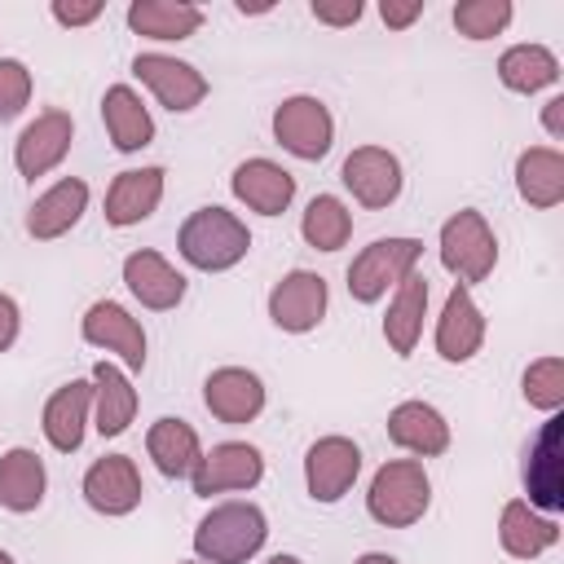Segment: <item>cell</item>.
<instances>
[{
	"mask_svg": "<svg viewBox=\"0 0 564 564\" xmlns=\"http://www.w3.org/2000/svg\"><path fill=\"white\" fill-rule=\"evenodd\" d=\"M176 251H181L185 264H194L203 273H225V269L247 260L251 229L234 212L212 203V207H198V212L185 216V225L176 234Z\"/></svg>",
	"mask_w": 564,
	"mask_h": 564,
	"instance_id": "obj_1",
	"label": "cell"
},
{
	"mask_svg": "<svg viewBox=\"0 0 564 564\" xmlns=\"http://www.w3.org/2000/svg\"><path fill=\"white\" fill-rule=\"evenodd\" d=\"M269 538V520L256 502H220L194 529V555L203 564H247Z\"/></svg>",
	"mask_w": 564,
	"mask_h": 564,
	"instance_id": "obj_2",
	"label": "cell"
},
{
	"mask_svg": "<svg viewBox=\"0 0 564 564\" xmlns=\"http://www.w3.org/2000/svg\"><path fill=\"white\" fill-rule=\"evenodd\" d=\"M432 502V480L423 471L419 458H392L375 471L370 494H366V511L370 520H379L383 529H410L423 520Z\"/></svg>",
	"mask_w": 564,
	"mask_h": 564,
	"instance_id": "obj_3",
	"label": "cell"
},
{
	"mask_svg": "<svg viewBox=\"0 0 564 564\" xmlns=\"http://www.w3.org/2000/svg\"><path fill=\"white\" fill-rule=\"evenodd\" d=\"M441 264L458 278V286L485 282L498 264V238L485 220V212L463 207L441 225Z\"/></svg>",
	"mask_w": 564,
	"mask_h": 564,
	"instance_id": "obj_4",
	"label": "cell"
},
{
	"mask_svg": "<svg viewBox=\"0 0 564 564\" xmlns=\"http://www.w3.org/2000/svg\"><path fill=\"white\" fill-rule=\"evenodd\" d=\"M423 256L419 238H375L370 247H361L348 264V295L357 304H375L388 295V286H401L414 264Z\"/></svg>",
	"mask_w": 564,
	"mask_h": 564,
	"instance_id": "obj_5",
	"label": "cell"
},
{
	"mask_svg": "<svg viewBox=\"0 0 564 564\" xmlns=\"http://www.w3.org/2000/svg\"><path fill=\"white\" fill-rule=\"evenodd\" d=\"M524 489H529V507L533 511H560L564 507V414H546V423L538 427V436L524 449Z\"/></svg>",
	"mask_w": 564,
	"mask_h": 564,
	"instance_id": "obj_6",
	"label": "cell"
},
{
	"mask_svg": "<svg viewBox=\"0 0 564 564\" xmlns=\"http://www.w3.org/2000/svg\"><path fill=\"white\" fill-rule=\"evenodd\" d=\"M273 137L286 154L304 159V163H317L330 154L335 145V119L326 110V101L300 93V97H286L278 110H273Z\"/></svg>",
	"mask_w": 564,
	"mask_h": 564,
	"instance_id": "obj_7",
	"label": "cell"
},
{
	"mask_svg": "<svg viewBox=\"0 0 564 564\" xmlns=\"http://www.w3.org/2000/svg\"><path fill=\"white\" fill-rule=\"evenodd\" d=\"M326 304H330L326 278L313 269H291L269 291V322L286 335H308L326 317Z\"/></svg>",
	"mask_w": 564,
	"mask_h": 564,
	"instance_id": "obj_8",
	"label": "cell"
},
{
	"mask_svg": "<svg viewBox=\"0 0 564 564\" xmlns=\"http://www.w3.org/2000/svg\"><path fill=\"white\" fill-rule=\"evenodd\" d=\"M260 480H264V454L247 441H220L203 449L198 467L189 471V485L198 498L229 494V489H256Z\"/></svg>",
	"mask_w": 564,
	"mask_h": 564,
	"instance_id": "obj_9",
	"label": "cell"
},
{
	"mask_svg": "<svg viewBox=\"0 0 564 564\" xmlns=\"http://www.w3.org/2000/svg\"><path fill=\"white\" fill-rule=\"evenodd\" d=\"M70 141H75V119L66 110H44V115H35L18 132V141H13V167L26 181L48 176L70 154Z\"/></svg>",
	"mask_w": 564,
	"mask_h": 564,
	"instance_id": "obj_10",
	"label": "cell"
},
{
	"mask_svg": "<svg viewBox=\"0 0 564 564\" xmlns=\"http://www.w3.org/2000/svg\"><path fill=\"white\" fill-rule=\"evenodd\" d=\"M339 181H344V189H348L361 207L379 212V207L397 203L405 176H401V159H397L392 150H383V145H357V150L344 159Z\"/></svg>",
	"mask_w": 564,
	"mask_h": 564,
	"instance_id": "obj_11",
	"label": "cell"
},
{
	"mask_svg": "<svg viewBox=\"0 0 564 564\" xmlns=\"http://www.w3.org/2000/svg\"><path fill=\"white\" fill-rule=\"evenodd\" d=\"M132 75L159 97V106H167L172 115H185L194 110L203 97H207V79L198 66L181 62V57H167V53H137L132 57Z\"/></svg>",
	"mask_w": 564,
	"mask_h": 564,
	"instance_id": "obj_12",
	"label": "cell"
},
{
	"mask_svg": "<svg viewBox=\"0 0 564 564\" xmlns=\"http://www.w3.org/2000/svg\"><path fill=\"white\" fill-rule=\"evenodd\" d=\"M361 471V449L348 436H322L304 454V485L313 502H339Z\"/></svg>",
	"mask_w": 564,
	"mask_h": 564,
	"instance_id": "obj_13",
	"label": "cell"
},
{
	"mask_svg": "<svg viewBox=\"0 0 564 564\" xmlns=\"http://www.w3.org/2000/svg\"><path fill=\"white\" fill-rule=\"evenodd\" d=\"M79 335H84L93 348L115 352V357L123 361V370H141V366H145V330H141V322H137L123 304H115V300L88 304V313H84V322H79Z\"/></svg>",
	"mask_w": 564,
	"mask_h": 564,
	"instance_id": "obj_14",
	"label": "cell"
},
{
	"mask_svg": "<svg viewBox=\"0 0 564 564\" xmlns=\"http://www.w3.org/2000/svg\"><path fill=\"white\" fill-rule=\"evenodd\" d=\"M79 494H84V502H88L93 511H101V516H128V511L141 507L145 485H141V471H137V463H132L128 454H106V458H97V463L84 471Z\"/></svg>",
	"mask_w": 564,
	"mask_h": 564,
	"instance_id": "obj_15",
	"label": "cell"
},
{
	"mask_svg": "<svg viewBox=\"0 0 564 564\" xmlns=\"http://www.w3.org/2000/svg\"><path fill=\"white\" fill-rule=\"evenodd\" d=\"M203 405L212 410V419H220L229 427L251 423L264 410V383L247 366H220L203 383Z\"/></svg>",
	"mask_w": 564,
	"mask_h": 564,
	"instance_id": "obj_16",
	"label": "cell"
},
{
	"mask_svg": "<svg viewBox=\"0 0 564 564\" xmlns=\"http://www.w3.org/2000/svg\"><path fill=\"white\" fill-rule=\"evenodd\" d=\"M480 344H485V313L476 308L471 291L454 282V291L445 295V308L436 317V352H441V361L463 366L480 352Z\"/></svg>",
	"mask_w": 564,
	"mask_h": 564,
	"instance_id": "obj_17",
	"label": "cell"
},
{
	"mask_svg": "<svg viewBox=\"0 0 564 564\" xmlns=\"http://www.w3.org/2000/svg\"><path fill=\"white\" fill-rule=\"evenodd\" d=\"M229 189L242 207H251L260 216H282L295 198V176L273 159H247V163L234 167Z\"/></svg>",
	"mask_w": 564,
	"mask_h": 564,
	"instance_id": "obj_18",
	"label": "cell"
},
{
	"mask_svg": "<svg viewBox=\"0 0 564 564\" xmlns=\"http://www.w3.org/2000/svg\"><path fill=\"white\" fill-rule=\"evenodd\" d=\"M88 414H93V379H70V383H62V388L44 401V414H40L44 441H48L57 454H75V449L84 445Z\"/></svg>",
	"mask_w": 564,
	"mask_h": 564,
	"instance_id": "obj_19",
	"label": "cell"
},
{
	"mask_svg": "<svg viewBox=\"0 0 564 564\" xmlns=\"http://www.w3.org/2000/svg\"><path fill=\"white\" fill-rule=\"evenodd\" d=\"M163 167H128L110 181L106 189V225L115 229H128V225H141L159 212L163 203Z\"/></svg>",
	"mask_w": 564,
	"mask_h": 564,
	"instance_id": "obj_20",
	"label": "cell"
},
{
	"mask_svg": "<svg viewBox=\"0 0 564 564\" xmlns=\"http://www.w3.org/2000/svg\"><path fill=\"white\" fill-rule=\"evenodd\" d=\"M123 282L154 313H167V308H176L185 300V278L176 273V264L167 256L150 251V247L123 256Z\"/></svg>",
	"mask_w": 564,
	"mask_h": 564,
	"instance_id": "obj_21",
	"label": "cell"
},
{
	"mask_svg": "<svg viewBox=\"0 0 564 564\" xmlns=\"http://www.w3.org/2000/svg\"><path fill=\"white\" fill-rule=\"evenodd\" d=\"M88 212V185L79 176H62L57 185H48L31 212H26V234L35 242H53L62 234H70L79 225V216Z\"/></svg>",
	"mask_w": 564,
	"mask_h": 564,
	"instance_id": "obj_22",
	"label": "cell"
},
{
	"mask_svg": "<svg viewBox=\"0 0 564 564\" xmlns=\"http://www.w3.org/2000/svg\"><path fill=\"white\" fill-rule=\"evenodd\" d=\"M388 441L414 458H436L449 449V423L427 401H401L388 414Z\"/></svg>",
	"mask_w": 564,
	"mask_h": 564,
	"instance_id": "obj_23",
	"label": "cell"
},
{
	"mask_svg": "<svg viewBox=\"0 0 564 564\" xmlns=\"http://www.w3.org/2000/svg\"><path fill=\"white\" fill-rule=\"evenodd\" d=\"M498 542L511 560H538L560 542V524L542 511H533L524 498H511L498 516Z\"/></svg>",
	"mask_w": 564,
	"mask_h": 564,
	"instance_id": "obj_24",
	"label": "cell"
},
{
	"mask_svg": "<svg viewBox=\"0 0 564 564\" xmlns=\"http://www.w3.org/2000/svg\"><path fill=\"white\" fill-rule=\"evenodd\" d=\"M101 119H106V132H110V145L119 154H137L154 141V119L145 110V101L128 88V84H110L106 97H101Z\"/></svg>",
	"mask_w": 564,
	"mask_h": 564,
	"instance_id": "obj_25",
	"label": "cell"
},
{
	"mask_svg": "<svg viewBox=\"0 0 564 564\" xmlns=\"http://www.w3.org/2000/svg\"><path fill=\"white\" fill-rule=\"evenodd\" d=\"M132 419H137V388H132V379L119 366L97 361L93 366V427L101 436H119V432H128Z\"/></svg>",
	"mask_w": 564,
	"mask_h": 564,
	"instance_id": "obj_26",
	"label": "cell"
},
{
	"mask_svg": "<svg viewBox=\"0 0 564 564\" xmlns=\"http://www.w3.org/2000/svg\"><path fill=\"white\" fill-rule=\"evenodd\" d=\"M145 454L154 458V467H159L167 480H181V476H189V471L198 467L203 441H198V432H194L185 419L163 414V419H154L150 432H145Z\"/></svg>",
	"mask_w": 564,
	"mask_h": 564,
	"instance_id": "obj_27",
	"label": "cell"
},
{
	"mask_svg": "<svg viewBox=\"0 0 564 564\" xmlns=\"http://www.w3.org/2000/svg\"><path fill=\"white\" fill-rule=\"evenodd\" d=\"M44 489H48V476H44V463L35 449L26 445H13L9 454H0V507L13 511V516H26L44 502Z\"/></svg>",
	"mask_w": 564,
	"mask_h": 564,
	"instance_id": "obj_28",
	"label": "cell"
},
{
	"mask_svg": "<svg viewBox=\"0 0 564 564\" xmlns=\"http://www.w3.org/2000/svg\"><path fill=\"white\" fill-rule=\"evenodd\" d=\"M516 189L529 207H560L564 203V154L555 145H529L516 159Z\"/></svg>",
	"mask_w": 564,
	"mask_h": 564,
	"instance_id": "obj_29",
	"label": "cell"
},
{
	"mask_svg": "<svg viewBox=\"0 0 564 564\" xmlns=\"http://www.w3.org/2000/svg\"><path fill=\"white\" fill-rule=\"evenodd\" d=\"M128 26L145 40H189L203 26V9L189 0H132Z\"/></svg>",
	"mask_w": 564,
	"mask_h": 564,
	"instance_id": "obj_30",
	"label": "cell"
},
{
	"mask_svg": "<svg viewBox=\"0 0 564 564\" xmlns=\"http://www.w3.org/2000/svg\"><path fill=\"white\" fill-rule=\"evenodd\" d=\"M423 313H427V278L423 273H410L397 286V295L388 304V317H383V339H388V348L397 357H410L414 352V344L423 335Z\"/></svg>",
	"mask_w": 564,
	"mask_h": 564,
	"instance_id": "obj_31",
	"label": "cell"
},
{
	"mask_svg": "<svg viewBox=\"0 0 564 564\" xmlns=\"http://www.w3.org/2000/svg\"><path fill=\"white\" fill-rule=\"evenodd\" d=\"M498 79L502 88L511 93H542L560 79V57L546 48V44H511L502 57H498Z\"/></svg>",
	"mask_w": 564,
	"mask_h": 564,
	"instance_id": "obj_32",
	"label": "cell"
},
{
	"mask_svg": "<svg viewBox=\"0 0 564 564\" xmlns=\"http://www.w3.org/2000/svg\"><path fill=\"white\" fill-rule=\"evenodd\" d=\"M300 234L313 251H339L348 238H352V212L335 198V194H317L308 207H304V220H300Z\"/></svg>",
	"mask_w": 564,
	"mask_h": 564,
	"instance_id": "obj_33",
	"label": "cell"
},
{
	"mask_svg": "<svg viewBox=\"0 0 564 564\" xmlns=\"http://www.w3.org/2000/svg\"><path fill=\"white\" fill-rule=\"evenodd\" d=\"M511 13H516L511 0H458L454 4V26L467 40H494V35L507 31Z\"/></svg>",
	"mask_w": 564,
	"mask_h": 564,
	"instance_id": "obj_34",
	"label": "cell"
},
{
	"mask_svg": "<svg viewBox=\"0 0 564 564\" xmlns=\"http://www.w3.org/2000/svg\"><path fill=\"white\" fill-rule=\"evenodd\" d=\"M520 392H524V401H529L533 410L555 414V410L564 405V361H560V357H538V361H529V370H524V379H520Z\"/></svg>",
	"mask_w": 564,
	"mask_h": 564,
	"instance_id": "obj_35",
	"label": "cell"
},
{
	"mask_svg": "<svg viewBox=\"0 0 564 564\" xmlns=\"http://www.w3.org/2000/svg\"><path fill=\"white\" fill-rule=\"evenodd\" d=\"M31 70L18 62V57H0V123L18 119L31 101Z\"/></svg>",
	"mask_w": 564,
	"mask_h": 564,
	"instance_id": "obj_36",
	"label": "cell"
},
{
	"mask_svg": "<svg viewBox=\"0 0 564 564\" xmlns=\"http://www.w3.org/2000/svg\"><path fill=\"white\" fill-rule=\"evenodd\" d=\"M53 22H62V26H88V22H97L101 13H106V4L101 0H53Z\"/></svg>",
	"mask_w": 564,
	"mask_h": 564,
	"instance_id": "obj_37",
	"label": "cell"
},
{
	"mask_svg": "<svg viewBox=\"0 0 564 564\" xmlns=\"http://www.w3.org/2000/svg\"><path fill=\"white\" fill-rule=\"evenodd\" d=\"M308 13H313L317 22H326V26H352V22L366 13V4H361V0H313Z\"/></svg>",
	"mask_w": 564,
	"mask_h": 564,
	"instance_id": "obj_38",
	"label": "cell"
},
{
	"mask_svg": "<svg viewBox=\"0 0 564 564\" xmlns=\"http://www.w3.org/2000/svg\"><path fill=\"white\" fill-rule=\"evenodd\" d=\"M379 18H383V26L405 31L410 22L423 18V0H383V4H379Z\"/></svg>",
	"mask_w": 564,
	"mask_h": 564,
	"instance_id": "obj_39",
	"label": "cell"
},
{
	"mask_svg": "<svg viewBox=\"0 0 564 564\" xmlns=\"http://www.w3.org/2000/svg\"><path fill=\"white\" fill-rule=\"evenodd\" d=\"M18 326H22V313H18L13 295H4V291H0V352H9V348H13Z\"/></svg>",
	"mask_w": 564,
	"mask_h": 564,
	"instance_id": "obj_40",
	"label": "cell"
},
{
	"mask_svg": "<svg viewBox=\"0 0 564 564\" xmlns=\"http://www.w3.org/2000/svg\"><path fill=\"white\" fill-rule=\"evenodd\" d=\"M542 128L551 132V141H564V93L542 106Z\"/></svg>",
	"mask_w": 564,
	"mask_h": 564,
	"instance_id": "obj_41",
	"label": "cell"
},
{
	"mask_svg": "<svg viewBox=\"0 0 564 564\" xmlns=\"http://www.w3.org/2000/svg\"><path fill=\"white\" fill-rule=\"evenodd\" d=\"M352 564H397V555H388V551H366V555H357Z\"/></svg>",
	"mask_w": 564,
	"mask_h": 564,
	"instance_id": "obj_42",
	"label": "cell"
},
{
	"mask_svg": "<svg viewBox=\"0 0 564 564\" xmlns=\"http://www.w3.org/2000/svg\"><path fill=\"white\" fill-rule=\"evenodd\" d=\"M264 564H304L300 555H273V560H264Z\"/></svg>",
	"mask_w": 564,
	"mask_h": 564,
	"instance_id": "obj_43",
	"label": "cell"
},
{
	"mask_svg": "<svg viewBox=\"0 0 564 564\" xmlns=\"http://www.w3.org/2000/svg\"><path fill=\"white\" fill-rule=\"evenodd\" d=\"M0 564H18V560H13V555H9V551H0Z\"/></svg>",
	"mask_w": 564,
	"mask_h": 564,
	"instance_id": "obj_44",
	"label": "cell"
},
{
	"mask_svg": "<svg viewBox=\"0 0 564 564\" xmlns=\"http://www.w3.org/2000/svg\"><path fill=\"white\" fill-rule=\"evenodd\" d=\"M176 564H203V560H176Z\"/></svg>",
	"mask_w": 564,
	"mask_h": 564,
	"instance_id": "obj_45",
	"label": "cell"
}]
</instances>
